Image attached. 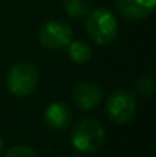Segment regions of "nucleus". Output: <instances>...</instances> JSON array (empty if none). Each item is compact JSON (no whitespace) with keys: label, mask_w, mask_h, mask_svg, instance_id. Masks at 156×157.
I'll return each instance as SVG.
<instances>
[{"label":"nucleus","mask_w":156,"mask_h":157,"mask_svg":"<svg viewBox=\"0 0 156 157\" xmlns=\"http://www.w3.org/2000/svg\"><path fill=\"white\" fill-rule=\"evenodd\" d=\"M156 0H116V9L127 20H144L155 12Z\"/></svg>","instance_id":"7"},{"label":"nucleus","mask_w":156,"mask_h":157,"mask_svg":"<svg viewBox=\"0 0 156 157\" xmlns=\"http://www.w3.org/2000/svg\"><path fill=\"white\" fill-rule=\"evenodd\" d=\"M66 14L70 17H81L90 12L92 2L90 0H64Z\"/></svg>","instance_id":"10"},{"label":"nucleus","mask_w":156,"mask_h":157,"mask_svg":"<svg viewBox=\"0 0 156 157\" xmlns=\"http://www.w3.org/2000/svg\"><path fill=\"white\" fill-rule=\"evenodd\" d=\"M72 119V111L64 102H51L45 108V121L54 130H64L69 127Z\"/></svg>","instance_id":"8"},{"label":"nucleus","mask_w":156,"mask_h":157,"mask_svg":"<svg viewBox=\"0 0 156 157\" xmlns=\"http://www.w3.org/2000/svg\"><path fill=\"white\" fill-rule=\"evenodd\" d=\"M3 157H38L37 153L29 148V147H23V145H17V147H12Z\"/></svg>","instance_id":"12"},{"label":"nucleus","mask_w":156,"mask_h":157,"mask_svg":"<svg viewBox=\"0 0 156 157\" xmlns=\"http://www.w3.org/2000/svg\"><path fill=\"white\" fill-rule=\"evenodd\" d=\"M72 99L78 108H81L84 111H90L101 104L103 92L97 84L89 82V81H81L74 87Z\"/></svg>","instance_id":"6"},{"label":"nucleus","mask_w":156,"mask_h":157,"mask_svg":"<svg viewBox=\"0 0 156 157\" xmlns=\"http://www.w3.org/2000/svg\"><path fill=\"white\" fill-rule=\"evenodd\" d=\"M106 133L103 125L95 119H81L72 133V145L80 153L89 154L104 145Z\"/></svg>","instance_id":"3"},{"label":"nucleus","mask_w":156,"mask_h":157,"mask_svg":"<svg viewBox=\"0 0 156 157\" xmlns=\"http://www.w3.org/2000/svg\"><path fill=\"white\" fill-rule=\"evenodd\" d=\"M38 38L46 49H64L72 41L74 32L67 23L61 20H49L40 28Z\"/></svg>","instance_id":"5"},{"label":"nucleus","mask_w":156,"mask_h":157,"mask_svg":"<svg viewBox=\"0 0 156 157\" xmlns=\"http://www.w3.org/2000/svg\"><path fill=\"white\" fill-rule=\"evenodd\" d=\"M106 111H107L110 121H113L116 124L130 122L136 111L135 96L129 90H124V89L113 90L107 98Z\"/></svg>","instance_id":"4"},{"label":"nucleus","mask_w":156,"mask_h":157,"mask_svg":"<svg viewBox=\"0 0 156 157\" xmlns=\"http://www.w3.org/2000/svg\"><path fill=\"white\" fill-rule=\"evenodd\" d=\"M38 81L40 75L37 67L28 61L14 64L6 75V87L15 96H29L37 89Z\"/></svg>","instance_id":"2"},{"label":"nucleus","mask_w":156,"mask_h":157,"mask_svg":"<svg viewBox=\"0 0 156 157\" xmlns=\"http://www.w3.org/2000/svg\"><path fill=\"white\" fill-rule=\"evenodd\" d=\"M136 92L141 95V96H152L153 90H155V79L149 75H144L141 78H138L136 81V86H135Z\"/></svg>","instance_id":"11"},{"label":"nucleus","mask_w":156,"mask_h":157,"mask_svg":"<svg viewBox=\"0 0 156 157\" xmlns=\"http://www.w3.org/2000/svg\"><path fill=\"white\" fill-rule=\"evenodd\" d=\"M2 151H3V139L0 136V154H2Z\"/></svg>","instance_id":"13"},{"label":"nucleus","mask_w":156,"mask_h":157,"mask_svg":"<svg viewBox=\"0 0 156 157\" xmlns=\"http://www.w3.org/2000/svg\"><path fill=\"white\" fill-rule=\"evenodd\" d=\"M86 31L95 44L109 46L118 35V21L109 9L98 8L89 14L86 20Z\"/></svg>","instance_id":"1"},{"label":"nucleus","mask_w":156,"mask_h":157,"mask_svg":"<svg viewBox=\"0 0 156 157\" xmlns=\"http://www.w3.org/2000/svg\"><path fill=\"white\" fill-rule=\"evenodd\" d=\"M67 53H69V58L72 61H75L78 64H84V63H87L92 58V48L86 41L77 40V41H70L69 43Z\"/></svg>","instance_id":"9"},{"label":"nucleus","mask_w":156,"mask_h":157,"mask_svg":"<svg viewBox=\"0 0 156 157\" xmlns=\"http://www.w3.org/2000/svg\"><path fill=\"white\" fill-rule=\"evenodd\" d=\"M70 157H84V156H81V154H74V156H70Z\"/></svg>","instance_id":"14"}]
</instances>
